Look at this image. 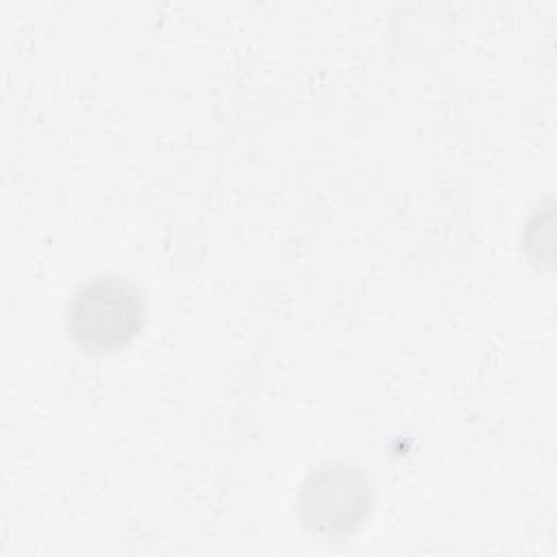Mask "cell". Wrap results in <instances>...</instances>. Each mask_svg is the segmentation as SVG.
<instances>
[{"instance_id": "1", "label": "cell", "mask_w": 557, "mask_h": 557, "mask_svg": "<svg viewBox=\"0 0 557 557\" xmlns=\"http://www.w3.org/2000/svg\"><path fill=\"white\" fill-rule=\"evenodd\" d=\"M146 302L137 285L117 274L85 281L67 300L65 329L76 346L89 352H113L141 331Z\"/></svg>"}, {"instance_id": "2", "label": "cell", "mask_w": 557, "mask_h": 557, "mask_svg": "<svg viewBox=\"0 0 557 557\" xmlns=\"http://www.w3.org/2000/svg\"><path fill=\"white\" fill-rule=\"evenodd\" d=\"M372 505V483L355 466L329 463L311 472L298 492V513L318 533H348Z\"/></svg>"}]
</instances>
